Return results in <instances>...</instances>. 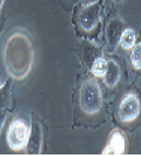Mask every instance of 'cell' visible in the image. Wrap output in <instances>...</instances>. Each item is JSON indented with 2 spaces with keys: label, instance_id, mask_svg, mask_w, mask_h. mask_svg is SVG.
I'll return each mask as SVG.
<instances>
[{
  "label": "cell",
  "instance_id": "30bf717a",
  "mask_svg": "<svg viewBox=\"0 0 141 156\" xmlns=\"http://www.w3.org/2000/svg\"><path fill=\"white\" fill-rule=\"evenodd\" d=\"M108 68V62H105L104 58H96L92 65V72L95 77H104Z\"/></svg>",
  "mask_w": 141,
  "mask_h": 156
},
{
  "label": "cell",
  "instance_id": "3957f363",
  "mask_svg": "<svg viewBox=\"0 0 141 156\" xmlns=\"http://www.w3.org/2000/svg\"><path fill=\"white\" fill-rule=\"evenodd\" d=\"M29 136H30V131L26 122L21 119H15L11 123L8 131V146L15 152L23 150L29 144Z\"/></svg>",
  "mask_w": 141,
  "mask_h": 156
},
{
  "label": "cell",
  "instance_id": "8fae6325",
  "mask_svg": "<svg viewBox=\"0 0 141 156\" xmlns=\"http://www.w3.org/2000/svg\"><path fill=\"white\" fill-rule=\"evenodd\" d=\"M131 62H132V66L137 68V69H141V42L137 44L131 48Z\"/></svg>",
  "mask_w": 141,
  "mask_h": 156
},
{
  "label": "cell",
  "instance_id": "4fadbf2b",
  "mask_svg": "<svg viewBox=\"0 0 141 156\" xmlns=\"http://www.w3.org/2000/svg\"><path fill=\"white\" fill-rule=\"evenodd\" d=\"M117 2H120V0H117Z\"/></svg>",
  "mask_w": 141,
  "mask_h": 156
},
{
  "label": "cell",
  "instance_id": "6da1fadb",
  "mask_svg": "<svg viewBox=\"0 0 141 156\" xmlns=\"http://www.w3.org/2000/svg\"><path fill=\"white\" fill-rule=\"evenodd\" d=\"M5 63L8 72L17 80H21L29 74L33 63V48L24 33L17 32L8 39L5 48Z\"/></svg>",
  "mask_w": 141,
  "mask_h": 156
},
{
  "label": "cell",
  "instance_id": "5b68a950",
  "mask_svg": "<svg viewBox=\"0 0 141 156\" xmlns=\"http://www.w3.org/2000/svg\"><path fill=\"white\" fill-rule=\"evenodd\" d=\"M99 3H90L87 5L83 12H81V24H83V29L86 30H92L95 27V24L98 23L99 20Z\"/></svg>",
  "mask_w": 141,
  "mask_h": 156
},
{
  "label": "cell",
  "instance_id": "7a4b0ae2",
  "mask_svg": "<svg viewBox=\"0 0 141 156\" xmlns=\"http://www.w3.org/2000/svg\"><path fill=\"white\" fill-rule=\"evenodd\" d=\"M81 108L87 114H96L102 107V93L98 83L95 80H87L80 93Z\"/></svg>",
  "mask_w": 141,
  "mask_h": 156
},
{
  "label": "cell",
  "instance_id": "7c38bea8",
  "mask_svg": "<svg viewBox=\"0 0 141 156\" xmlns=\"http://www.w3.org/2000/svg\"><path fill=\"white\" fill-rule=\"evenodd\" d=\"M2 6H3V0H0V9H2Z\"/></svg>",
  "mask_w": 141,
  "mask_h": 156
},
{
  "label": "cell",
  "instance_id": "277c9868",
  "mask_svg": "<svg viewBox=\"0 0 141 156\" xmlns=\"http://www.w3.org/2000/svg\"><path fill=\"white\" fill-rule=\"evenodd\" d=\"M140 99L134 93H128L119 105V119L123 123L134 122L140 114Z\"/></svg>",
  "mask_w": 141,
  "mask_h": 156
},
{
  "label": "cell",
  "instance_id": "8992f818",
  "mask_svg": "<svg viewBox=\"0 0 141 156\" xmlns=\"http://www.w3.org/2000/svg\"><path fill=\"white\" fill-rule=\"evenodd\" d=\"M125 149H126L125 136L120 132H113V135L110 136V141L102 153L104 155H122L125 153Z\"/></svg>",
  "mask_w": 141,
  "mask_h": 156
},
{
  "label": "cell",
  "instance_id": "52a82bcc",
  "mask_svg": "<svg viewBox=\"0 0 141 156\" xmlns=\"http://www.w3.org/2000/svg\"><path fill=\"white\" fill-rule=\"evenodd\" d=\"M30 135L29 136V144H30V147H29V150H30V153H39L41 150V138H42V132H41V128L38 123H35L33 122V126H32V132H30Z\"/></svg>",
  "mask_w": 141,
  "mask_h": 156
},
{
  "label": "cell",
  "instance_id": "9c48e42d",
  "mask_svg": "<svg viewBox=\"0 0 141 156\" xmlns=\"http://www.w3.org/2000/svg\"><path fill=\"white\" fill-rule=\"evenodd\" d=\"M135 41H137V36H135V32H134V30H131V29L123 30V33H122V36H120L122 48L131 50V48L135 45Z\"/></svg>",
  "mask_w": 141,
  "mask_h": 156
},
{
  "label": "cell",
  "instance_id": "ba28073f",
  "mask_svg": "<svg viewBox=\"0 0 141 156\" xmlns=\"http://www.w3.org/2000/svg\"><path fill=\"white\" fill-rule=\"evenodd\" d=\"M104 78H105V83L110 87H113L117 83V80H119V68L116 66L114 62H108V68H107V72H105Z\"/></svg>",
  "mask_w": 141,
  "mask_h": 156
}]
</instances>
